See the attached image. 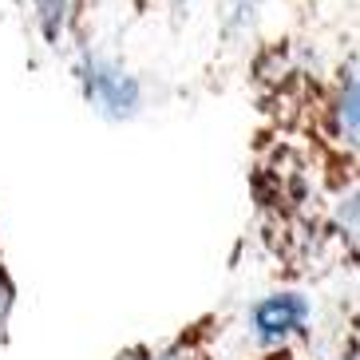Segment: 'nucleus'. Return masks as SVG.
<instances>
[{"mask_svg":"<svg viewBox=\"0 0 360 360\" xmlns=\"http://www.w3.org/2000/svg\"><path fill=\"white\" fill-rule=\"evenodd\" d=\"M250 360H321V356L313 349V352H250Z\"/></svg>","mask_w":360,"mask_h":360,"instance_id":"10","label":"nucleus"},{"mask_svg":"<svg viewBox=\"0 0 360 360\" xmlns=\"http://www.w3.org/2000/svg\"><path fill=\"white\" fill-rule=\"evenodd\" d=\"M28 32L48 56L64 64V56L75 44H84L91 32H99L87 0H20Z\"/></svg>","mask_w":360,"mask_h":360,"instance_id":"6","label":"nucleus"},{"mask_svg":"<svg viewBox=\"0 0 360 360\" xmlns=\"http://www.w3.org/2000/svg\"><path fill=\"white\" fill-rule=\"evenodd\" d=\"M12 313H16V281H12L8 257H4V238H0V349L12 337Z\"/></svg>","mask_w":360,"mask_h":360,"instance_id":"7","label":"nucleus"},{"mask_svg":"<svg viewBox=\"0 0 360 360\" xmlns=\"http://www.w3.org/2000/svg\"><path fill=\"white\" fill-rule=\"evenodd\" d=\"M226 333H230V313L210 309V313H198L194 321L179 325L167 337L131 340L111 360H222Z\"/></svg>","mask_w":360,"mask_h":360,"instance_id":"5","label":"nucleus"},{"mask_svg":"<svg viewBox=\"0 0 360 360\" xmlns=\"http://www.w3.org/2000/svg\"><path fill=\"white\" fill-rule=\"evenodd\" d=\"M262 135L297 147L333 186H360V60L356 36L321 56L305 40H269L250 60Z\"/></svg>","mask_w":360,"mask_h":360,"instance_id":"1","label":"nucleus"},{"mask_svg":"<svg viewBox=\"0 0 360 360\" xmlns=\"http://www.w3.org/2000/svg\"><path fill=\"white\" fill-rule=\"evenodd\" d=\"M159 4H162V12H167L174 24H182L186 16H191V0H159Z\"/></svg>","mask_w":360,"mask_h":360,"instance_id":"11","label":"nucleus"},{"mask_svg":"<svg viewBox=\"0 0 360 360\" xmlns=\"http://www.w3.org/2000/svg\"><path fill=\"white\" fill-rule=\"evenodd\" d=\"M222 4H226V32L245 36L250 32V24L257 20V12H262L265 0H222Z\"/></svg>","mask_w":360,"mask_h":360,"instance_id":"8","label":"nucleus"},{"mask_svg":"<svg viewBox=\"0 0 360 360\" xmlns=\"http://www.w3.org/2000/svg\"><path fill=\"white\" fill-rule=\"evenodd\" d=\"M317 305L301 285H274L242 313V337L250 352H313Z\"/></svg>","mask_w":360,"mask_h":360,"instance_id":"4","label":"nucleus"},{"mask_svg":"<svg viewBox=\"0 0 360 360\" xmlns=\"http://www.w3.org/2000/svg\"><path fill=\"white\" fill-rule=\"evenodd\" d=\"M328 360H360V340H356V305H349V321L340 325L337 345H333V356Z\"/></svg>","mask_w":360,"mask_h":360,"instance_id":"9","label":"nucleus"},{"mask_svg":"<svg viewBox=\"0 0 360 360\" xmlns=\"http://www.w3.org/2000/svg\"><path fill=\"white\" fill-rule=\"evenodd\" d=\"M250 210L254 238L277 285L321 281L356 269L360 186H333L297 147L254 131L250 147Z\"/></svg>","mask_w":360,"mask_h":360,"instance_id":"2","label":"nucleus"},{"mask_svg":"<svg viewBox=\"0 0 360 360\" xmlns=\"http://www.w3.org/2000/svg\"><path fill=\"white\" fill-rule=\"evenodd\" d=\"M68 79H72L79 103L103 123H135L150 103V87L127 52L103 32H91L64 56Z\"/></svg>","mask_w":360,"mask_h":360,"instance_id":"3","label":"nucleus"}]
</instances>
